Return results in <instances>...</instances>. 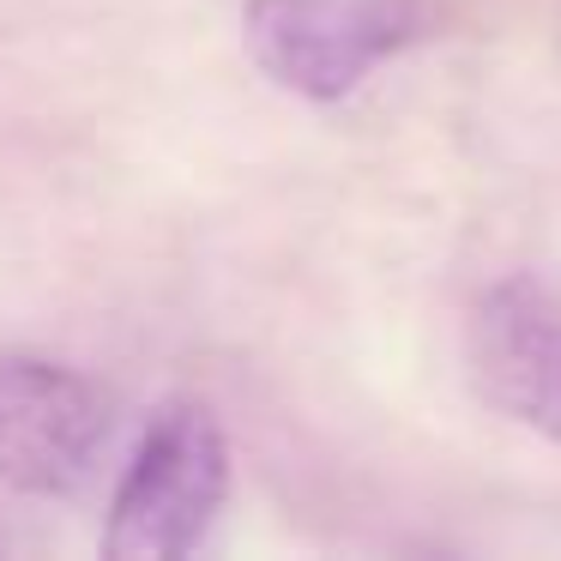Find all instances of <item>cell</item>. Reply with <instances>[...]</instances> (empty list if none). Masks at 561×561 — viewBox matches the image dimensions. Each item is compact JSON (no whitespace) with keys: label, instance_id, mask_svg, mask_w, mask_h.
<instances>
[{"label":"cell","instance_id":"6da1fadb","mask_svg":"<svg viewBox=\"0 0 561 561\" xmlns=\"http://www.w3.org/2000/svg\"><path fill=\"white\" fill-rule=\"evenodd\" d=\"M230 501V435L199 399H170L146 423L110 501L103 556L182 561L211 537Z\"/></svg>","mask_w":561,"mask_h":561},{"label":"cell","instance_id":"7a4b0ae2","mask_svg":"<svg viewBox=\"0 0 561 561\" xmlns=\"http://www.w3.org/2000/svg\"><path fill=\"white\" fill-rule=\"evenodd\" d=\"M428 0H242V49L278 91L339 103L392 55L416 49Z\"/></svg>","mask_w":561,"mask_h":561},{"label":"cell","instance_id":"3957f363","mask_svg":"<svg viewBox=\"0 0 561 561\" xmlns=\"http://www.w3.org/2000/svg\"><path fill=\"white\" fill-rule=\"evenodd\" d=\"M115 428V404L91 375L49 356H0V477L25 495H79Z\"/></svg>","mask_w":561,"mask_h":561},{"label":"cell","instance_id":"277c9868","mask_svg":"<svg viewBox=\"0 0 561 561\" xmlns=\"http://www.w3.org/2000/svg\"><path fill=\"white\" fill-rule=\"evenodd\" d=\"M471 380L501 416L561 447V302L537 278H501L471 308Z\"/></svg>","mask_w":561,"mask_h":561}]
</instances>
